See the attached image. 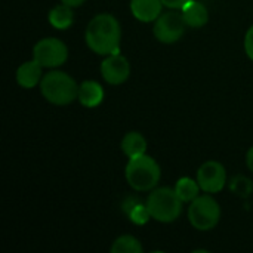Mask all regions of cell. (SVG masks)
Instances as JSON below:
<instances>
[{
	"label": "cell",
	"mask_w": 253,
	"mask_h": 253,
	"mask_svg": "<svg viewBox=\"0 0 253 253\" xmlns=\"http://www.w3.org/2000/svg\"><path fill=\"white\" fill-rule=\"evenodd\" d=\"M120 148L127 159H132V157L147 153V139L144 138L141 132L132 130L123 136L120 142Z\"/></svg>",
	"instance_id": "cell-14"
},
{
	"label": "cell",
	"mask_w": 253,
	"mask_h": 253,
	"mask_svg": "<svg viewBox=\"0 0 253 253\" xmlns=\"http://www.w3.org/2000/svg\"><path fill=\"white\" fill-rule=\"evenodd\" d=\"M43 67L33 58L30 61L22 62L15 74L16 83L22 87V89H33L37 84H40L42 79H43Z\"/></svg>",
	"instance_id": "cell-10"
},
{
	"label": "cell",
	"mask_w": 253,
	"mask_h": 253,
	"mask_svg": "<svg viewBox=\"0 0 253 253\" xmlns=\"http://www.w3.org/2000/svg\"><path fill=\"white\" fill-rule=\"evenodd\" d=\"M84 40L87 47L101 56L120 53L122 27L119 19L111 13H98L86 25Z\"/></svg>",
	"instance_id": "cell-1"
},
{
	"label": "cell",
	"mask_w": 253,
	"mask_h": 253,
	"mask_svg": "<svg viewBox=\"0 0 253 253\" xmlns=\"http://www.w3.org/2000/svg\"><path fill=\"white\" fill-rule=\"evenodd\" d=\"M84 1H86V0H61V3H65V4H68V6H71V7H79V6H82Z\"/></svg>",
	"instance_id": "cell-23"
},
{
	"label": "cell",
	"mask_w": 253,
	"mask_h": 253,
	"mask_svg": "<svg viewBox=\"0 0 253 253\" xmlns=\"http://www.w3.org/2000/svg\"><path fill=\"white\" fill-rule=\"evenodd\" d=\"M163 4L168 7V9H176V10H181L190 0H162Z\"/></svg>",
	"instance_id": "cell-21"
},
{
	"label": "cell",
	"mask_w": 253,
	"mask_h": 253,
	"mask_svg": "<svg viewBox=\"0 0 253 253\" xmlns=\"http://www.w3.org/2000/svg\"><path fill=\"white\" fill-rule=\"evenodd\" d=\"M33 58L43 68L55 70L67 62L68 47L56 37H44L33 46Z\"/></svg>",
	"instance_id": "cell-6"
},
{
	"label": "cell",
	"mask_w": 253,
	"mask_h": 253,
	"mask_svg": "<svg viewBox=\"0 0 253 253\" xmlns=\"http://www.w3.org/2000/svg\"><path fill=\"white\" fill-rule=\"evenodd\" d=\"M187 30V24L181 10L170 9L169 12H163L156 21L153 27L154 37L163 44H173L179 42Z\"/></svg>",
	"instance_id": "cell-7"
},
{
	"label": "cell",
	"mask_w": 253,
	"mask_h": 253,
	"mask_svg": "<svg viewBox=\"0 0 253 253\" xmlns=\"http://www.w3.org/2000/svg\"><path fill=\"white\" fill-rule=\"evenodd\" d=\"M104 87L95 80H84L79 84L77 101L86 108H96L104 101Z\"/></svg>",
	"instance_id": "cell-12"
},
{
	"label": "cell",
	"mask_w": 253,
	"mask_h": 253,
	"mask_svg": "<svg viewBox=\"0 0 253 253\" xmlns=\"http://www.w3.org/2000/svg\"><path fill=\"white\" fill-rule=\"evenodd\" d=\"M125 178L129 187L139 193H148L157 187L162 178V169L156 159L141 154L129 159L125 168Z\"/></svg>",
	"instance_id": "cell-3"
},
{
	"label": "cell",
	"mask_w": 253,
	"mask_h": 253,
	"mask_svg": "<svg viewBox=\"0 0 253 253\" xmlns=\"http://www.w3.org/2000/svg\"><path fill=\"white\" fill-rule=\"evenodd\" d=\"M234 187H237V190H234L239 196H248L249 193L246 191V190H243V187H246V188H251L252 190V184H251V181L249 179H246V178H237V179H234L233 181V184H231V188H234Z\"/></svg>",
	"instance_id": "cell-19"
},
{
	"label": "cell",
	"mask_w": 253,
	"mask_h": 253,
	"mask_svg": "<svg viewBox=\"0 0 253 253\" xmlns=\"http://www.w3.org/2000/svg\"><path fill=\"white\" fill-rule=\"evenodd\" d=\"M145 205L150 211V215L154 221L162 224L175 222L184 208V202L178 197L175 188L160 187L150 191Z\"/></svg>",
	"instance_id": "cell-4"
},
{
	"label": "cell",
	"mask_w": 253,
	"mask_h": 253,
	"mask_svg": "<svg viewBox=\"0 0 253 253\" xmlns=\"http://www.w3.org/2000/svg\"><path fill=\"white\" fill-rule=\"evenodd\" d=\"M110 251L111 253H141L144 248L135 236L123 234L113 242Z\"/></svg>",
	"instance_id": "cell-17"
},
{
	"label": "cell",
	"mask_w": 253,
	"mask_h": 253,
	"mask_svg": "<svg viewBox=\"0 0 253 253\" xmlns=\"http://www.w3.org/2000/svg\"><path fill=\"white\" fill-rule=\"evenodd\" d=\"M175 191L178 194V197L184 202V203H191L193 200H196L200 196V185L197 182V179L188 178V176H182L176 181L175 184Z\"/></svg>",
	"instance_id": "cell-16"
},
{
	"label": "cell",
	"mask_w": 253,
	"mask_h": 253,
	"mask_svg": "<svg viewBox=\"0 0 253 253\" xmlns=\"http://www.w3.org/2000/svg\"><path fill=\"white\" fill-rule=\"evenodd\" d=\"M99 70H101L102 79L111 86L123 84L130 77V62L122 53L107 55L104 61L101 62Z\"/></svg>",
	"instance_id": "cell-9"
},
{
	"label": "cell",
	"mask_w": 253,
	"mask_h": 253,
	"mask_svg": "<svg viewBox=\"0 0 253 253\" xmlns=\"http://www.w3.org/2000/svg\"><path fill=\"white\" fill-rule=\"evenodd\" d=\"M243 44H245V52H246L248 58L253 61V25H251L249 30L246 31Z\"/></svg>",
	"instance_id": "cell-20"
},
{
	"label": "cell",
	"mask_w": 253,
	"mask_h": 253,
	"mask_svg": "<svg viewBox=\"0 0 253 253\" xmlns=\"http://www.w3.org/2000/svg\"><path fill=\"white\" fill-rule=\"evenodd\" d=\"M196 179L203 193L216 194L225 188L227 170L222 163L216 160H208L199 168Z\"/></svg>",
	"instance_id": "cell-8"
},
{
	"label": "cell",
	"mask_w": 253,
	"mask_h": 253,
	"mask_svg": "<svg viewBox=\"0 0 253 253\" xmlns=\"http://www.w3.org/2000/svg\"><path fill=\"white\" fill-rule=\"evenodd\" d=\"M74 7L65 4V3H61V4H56L53 6L49 13H47V19H49V24L56 28V30H67L73 25L74 22V12H73Z\"/></svg>",
	"instance_id": "cell-15"
},
{
	"label": "cell",
	"mask_w": 253,
	"mask_h": 253,
	"mask_svg": "<svg viewBox=\"0 0 253 253\" xmlns=\"http://www.w3.org/2000/svg\"><path fill=\"white\" fill-rule=\"evenodd\" d=\"M127 216H129V219H130L135 225H144V224H147L150 219H153L151 215H150V211H148L147 205H142V203H136V205L130 209V212L127 213Z\"/></svg>",
	"instance_id": "cell-18"
},
{
	"label": "cell",
	"mask_w": 253,
	"mask_h": 253,
	"mask_svg": "<svg viewBox=\"0 0 253 253\" xmlns=\"http://www.w3.org/2000/svg\"><path fill=\"white\" fill-rule=\"evenodd\" d=\"M181 13L187 27L190 28H202L209 22V10L205 3L199 0H190L182 9Z\"/></svg>",
	"instance_id": "cell-13"
},
{
	"label": "cell",
	"mask_w": 253,
	"mask_h": 253,
	"mask_svg": "<svg viewBox=\"0 0 253 253\" xmlns=\"http://www.w3.org/2000/svg\"><path fill=\"white\" fill-rule=\"evenodd\" d=\"M246 165H248L249 170L253 173V145L249 148V151L246 153Z\"/></svg>",
	"instance_id": "cell-22"
},
{
	"label": "cell",
	"mask_w": 253,
	"mask_h": 253,
	"mask_svg": "<svg viewBox=\"0 0 253 253\" xmlns=\"http://www.w3.org/2000/svg\"><path fill=\"white\" fill-rule=\"evenodd\" d=\"M42 96L52 105L65 107L73 104L79 95L77 82L67 73L59 70H50L40 82Z\"/></svg>",
	"instance_id": "cell-2"
},
{
	"label": "cell",
	"mask_w": 253,
	"mask_h": 253,
	"mask_svg": "<svg viewBox=\"0 0 253 253\" xmlns=\"http://www.w3.org/2000/svg\"><path fill=\"white\" fill-rule=\"evenodd\" d=\"M221 219V206L211 194H200L188 206V221L197 231L213 230Z\"/></svg>",
	"instance_id": "cell-5"
},
{
	"label": "cell",
	"mask_w": 253,
	"mask_h": 253,
	"mask_svg": "<svg viewBox=\"0 0 253 253\" xmlns=\"http://www.w3.org/2000/svg\"><path fill=\"white\" fill-rule=\"evenodd\" d=\"M130 12L141 22H154L163 13L162 0H130Z\"/></svg>",
	"instance_id": "cell-11"
}]
</instances>
